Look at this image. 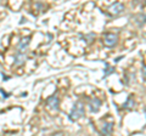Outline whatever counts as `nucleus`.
<instances>
[{
	"label": "nucleus",
	"instance_id": "obj_6",
	"mask_svg": "<svg viewBox=\"0 0 146 136\" xmlns=\"http://www.w3.org/2000/svg\"><path fill=\"white\" fill-rule=\"evenodd\" d=\"M123 10H124V5H123L122 3H115L113 5L110 7V11H111L112 13H121Z\"/></svg>",
	"mask_w": 146,
	"mask_h": 136
},
{
	"label": "nucleus",
	"instance_id": "obj_14",
	"mask_svg": "<svg viewBox=\"0 0 146 136\" xmlns=\"http://www.w3.org/2000/svg\"><path fill=\"white\" fill-rule=\"evenodd\" d=\"M122 58H123V56H122V57H117V58H116V60H115V61H116V62H118V61H119V60H122Z\"/></svg>",
	"mask_w": 146,
	"mask_h": 136
},
{
	"label": "nucleus",
	"instance_id": "obj_12",
	"mask_svg": "<svg viewBox=\"0 0 146 136\" xmlns=\"http://www.w3.org/2000/svg\"><path fill=\"white\" fill-rule=\"evenodd\" d=\"M141 72H143L144 78H146V67H143V69H141Z\"/></svg>",
	"mask_w": 146,
	"mask_h": 136
},
{
	"label": "nucleus",
	"instance_id": "obj_7",
	"mask_svg": "<svg viewBox=\"0 0 146 136\" xmlns=\"http://www.w3.org/2000/svg\"><path fill=\"white\" fill-rule=\"evenodd\" d=\"M26 58H27L26 53H18V52H16V55H15V66H21L22 63L26 61Z\"/></svg>",
	"mask_w": 146,
	"mask_h": 136
},
{
	"label": "nucleus",
	"instance_id": "obj_3",
	"mask_svg": "<svg viewBox=\"0 0 146 136\" xmlns=\"http://www.w3.org/2000/svg\"><path fill=\"white\" fill-rule=\"evenodd\" d=\"M28 45H29V38H23L21 40L20 43H18V46H17V51L18 53H26L27 49H28Z\"/></svg>",
	"mask_w": 146,
	"mask_h": 136
},
{
	"label": "nucleus",
	"instance_id": "obj_10",
	"mask_svg": "<svg viewBox=\"0 0 146 136\" xmlns=\"http://www.w3.org/2000/svg\"><path fill=\"white\" fill-rule=\"evenodd\" d=\"M105 66H106V69H105V77H107L108 74H111L112 72H113V68L110 67L108 63H105Z\"/></svg>",
	"mask_w": 146,
	"mask_h": 136
},
{
	"label": "nucleus",
	"instance_id": "obj_2",
	"mask_svg": "<svg viewBox=\"0 0 146 136\" xmlns=\"http://www.w3.org/2000/svg\"><path fill=\"white\" fill-rule=\"evenodd\" d=\"M104 44L108 48H112L117 44V35L116 34H112V33H107L105 34V38H104Z\"/></svg>",
	"mask_w": 146,
	"mask_h": 136
},
{
	"label": "nucleus",
	"instance_id": "obj_13",
	"mask_svg": "<svg viewBox=\"0 0 146 136\" xmlns=\"http://www.w3.org/2000/svg\"><path fill=\"white\" fill-rule=\"evenodd\" d=\"M52 136H63V134H62V133H60V131H58V133H55Z\"/></svg>",
	"mask_w": 146,
	"mask_h": 136
},
{
	"label": "nucleus",
	"instance_id": "obj_1",
	"mask_svg": "<svg viewBox=\"0 0 146 136\" xmlns=\"http://www.w3.org/2000/svg\"><path fill=\"white\" fill-rule=\"evenodd\" d=\"M84 116V106L83 103H82L80 101H77L74 102V105H73L72 107V111L70 113V119L71 120H77L79 119L80 117Z\"/></svg>",
	"mask_w": 146,
	"mask_h": 136
},
{
	"label": "nucleus",
	"instance_id": "obj_9",
	"mask_svg": "<svg viewBox=\"0 0 146 136\" xmlns=\"http://www.w3.org/2000/svg\"><path fill=\"white\" fill-rule=\"evenodd\" d=\"M133 105H134L133 97H131V96H129V97L127 98L125 103H124V105H123V108H125V110H129V108H131V107H133Z\"/></svg>",
	"mask_w": 146,
	"mask_h": 136
},
{
	"label": "nucleus",
	"instance_id": "obj_5",
	"mask_svg": "<svg viewBox=\"0 0 146 136\" xmlns=\"http://www.w3.org/2000/svg\"><path fill=\"white\" fill-rule=\"evenodd\" d=\"M101 100H99V98H93L90 101V111L91 112H94V113H96L99 112V108L100 106H101Z\"/></svg>",
	"mask_w": 146,
	"mask_h": 136
},
{
	"label": "nucleus",
	"instance_id": "obj_4",
	"mask_svg": "<svg viewBox=\"0 0 146 136\" xmlns=\"http://www.w3.org/2000/svg\"><path fill=\"white\" fill-rule=\"evenodd\" d=\"M46 103L49 107L54 108V110H58V105H60V100H58L57 96H50L46 100Z\"/></svg>",
	"mask_w": 146,
	"mask_h": 136
},
{
	"label": "nucleus",
	"instance_id": "obj_11",
	"mask_svg": "<svg viewBox=\"0 0 146 136\" xmlns=\"http://www.w3.org/2000/svg\"><path fill=\"white\" fill-rule=\"evenodd\" d=\"M0 92H1V94L4 95V97H9V96H10V94H6V92H4V91H3V89H0Z\"/></svg>",
	"mask_w": 146,
	"mask_h": 136
},
{
	"label": "nucleus",
	"instance_id": "obj_8",
	"mask_svg": "<svg viewBox=\"0 0 146 136\" xmlns=\"http://www.w3.org/2000/svg\"><path fill=\"white\" fill-rule=\"evenodd\" d=\"M112 126H113V124H112V123H110V121H108V123H105L104 128H102V130H101L102 135H110V134H111Z\"/></svg>",
	"mask_w": 146,
	"mask_h": 136
}]
</instances>
